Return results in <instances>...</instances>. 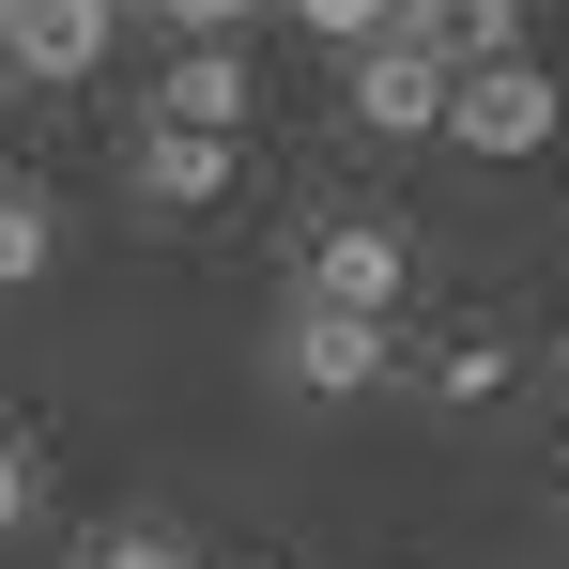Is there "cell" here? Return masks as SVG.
<instances>
[{
  "instance_id": "cell-4",
  "label": "cell",
  "mask_w": 569,
  "mask_h": 569,
  "mask_svg": "<svg viewBox=\"0 0 569 569\" xmlns=\"http://www.w3.org/2000/svg\"><path fill=\"white\" fill-rule=\"evenodd\" d=\"M123 186L154 200V216H216V200L247 186V139H186V123H139V139H123Z\"/></svg>"
},
{
  "instance_id": "cell-6",
  "label": "cell",
  "mask_w": 569,
  "mask_h": 569,
  "mask_svg": "<svg viewBox=\"0 0 569 569\" xmlns=\"http://www.w3.org/2000/svg\"><path fill=\"white\" fill-rule=\"evenodd\" d=\"M108 0H0V78H93L108 62Z\"/></svg>"
},
{
  "instance_id": "cell-1",
  "label": "cell",
  "mask_w": 569,
  "mask_h": 569,
  "mask_svg": "<svg viewBox=\"0 0 569 569\" xmlns=\"http://www.w3.org/2000/svg\"><path fill=\"white\" fill-rule=\"evenodd\" d=\"M400 292H416V247L385 216H323L292 262V308H339V323H400Z\"/></svg>"
},
{
  "instance_id": "cell-8",
  "label": "cell",
  "mask_w": 569,
  "mask_h": 569,
  "mask_svg": "<svg viewBox=\"0 0 569 569\" xmlns=\"http://www.w3.org/2000/svg\"><path fill=\"white\" fill-rule=\"evenodd\" d=\"M154 123H186V139H247V62H231V47H186V62L154 78Z\"/></svg>"
},
{
  "instance_id": "cell-9",
  "label": "cell",
  "mask_w": 569,
  "mask_h": 569,
  "mask_svg": "<svg viewBox=\"0 0 569 569\" xmlns=\"http://www.w3.org/2000/svg\"><path fill=\"white\" fill-rule=\"evenodd\" d=\"M47 262H62V216H47V186H16V170H0V292H31Z\"/></svg>"
},
{
  "instance_id": "cell-12",
  "label": "cell",
  "mask_w": 569,
  "mask_h": 569,
  "mask_svg": "<svg viewBox=\"0 0 569 569\" xmlns=\"http://www.w3.org/2000/svg\"><path fill=\"white\" fill-rule=\"evenodd\" d=\"M31 523H47V447L0 431V539H31Z\"/></svg>"
},
{
  "instance_id": "cell-2",
  "label": "cell",
  "mask_w": 569,
  "mask_h": 569,
  "mask_svg": "<svg viewBox=\"0 0 569 569\" xmlns=\"http://www.w3.org/2000/svg\"><path fill=\"white\" fill-rule=\"evenodd\" d=\"M555 123H569V93H555V62L523 47V62H462L447 78V139L462 154H555Z\"/></svg>"
},
{
  "instance_id": "cell-5",
  "label": "cell",
  "mask_w": 569,
  "mask_h": 569,
  "mask_svg": "<svg viewBox=\"0 0 569 569\" xmlns=\"http://www.w3.org/2000/svg\"><path fill=\"white\" fill-rule=\"evenodd\" d=\"M355 123H370V139H447V62H431L416 31L355 47Z\"/></svg>"
},
{
  "instance_id": "cell-11",
  "label": "cell",
  "mask_w": 569,
  "mask_h": 569,
  "mask_svg": "<svg viewBox=\"0 0 569 569\" xmlns=\"http://www.w3.org/2000/svg\"><path fill=\"white\" fill-rule=\"evenodd\" d=\"M292 16H308L339 62H355V47H385V31H416V0H292Z\"/></svg>"
},
{
  "instance_id": "cell-10",
  "label": "cell",
  "mask_w": 569,
  "mask_h": 569,
  "mask_svg": "<svg viewBox=\"0 0 569 569\" xmlns=\"http://www.w3.org/2000/svg\"><path fill=\"white\" fill-rule=\"evenodd\" d=\"M78 569H200V555H186V523L139 508V523H93V555H78Z\"/></svg>"
},
{
  "instance_id": "cell-13",
  "label": "cell",
  "mask_w": 569,
  "mask_h": 569,
  "mask_svg": "<svg viewBox=\"0 0 569 569\" xmlns=\"http://www.w3.org/2000/svg\"><path fill=\"white\" fill-rule=\"evenodd\" d=\"M555 400H569V385H555Z\"/></svg>"
},
{
  "instance_id": "cell-3",
  "label": "cell",
  "mask_w": 569,
  "mask_h": 569,
  "mask_svg": "<svg viewBox=\"0 0 569 569\" xmlns=\"http://www.w3.org/2000/svg\"><path fill=\"white\" fill-rule=\"evenodd\" d=\"M278 370L308 400H370L400 385V323H339V308H278Z\"/></svg>"
},
{
  "instance_id": "cell-7",
  "label": "cell",
  "mask_w": 569,
  "mask_h": 569,
  "mask_svg": "<svg viewBox=\"0 0 569 569\" xmlns=\"http://www.w3.org/2000/svg\"><path fill=\"white\" fill-rule=\"evenodd\" d=\"M416 370V400H447V416H477V400H508L523 385V355H508V323H447L431 355H400Z\"/></svg>"
}]
</instances>
